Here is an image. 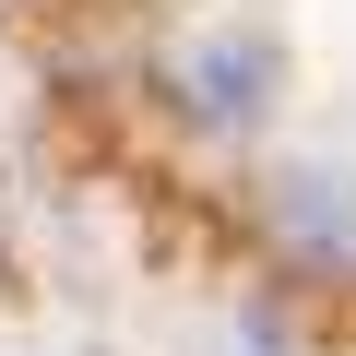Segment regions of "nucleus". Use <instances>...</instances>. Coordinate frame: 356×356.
Masks as SVG:
<instances>
[{
  "mask_svg": "<svg viewBox=\"0 0 356 356\" xmlns=\"http://www.w3.org/2000/svg\"><path fill=\"white\" fill-rule=\"evenodd\" d=\"M261 238L309 285H356V166H285L261 191Z\"/></svg>",
  "mask_w": 356,
  "mask_h": 356,
  "instance_id": "f257e3e1",
  "label": "nucleus"
},
{
  "mask_svg": "<svg viewBox=\"0 0 356 356\" xmlns=\"http://www.w3.org/2000/svg\"><path fill=\"white\" fill-rule=\"evenodd\" d=\"M178 95H191V119H202V131H261V107H273V48L226 24V36H202V48H191Z\"/></svg>",
  "mask_w": 356,
  "mask_h": 356,
  "instance_id": "f03ea898",
  "label": "nucleus"
}]
</instances>
